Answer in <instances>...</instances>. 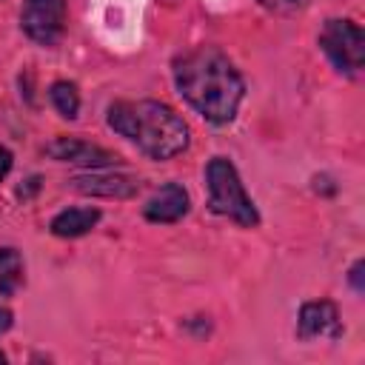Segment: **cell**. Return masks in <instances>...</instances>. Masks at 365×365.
I'll use <instances>...</instances> for the list:
<instances>
[{"label": "cell", "instance_id": "cell-12", "mask_svg": "<svg viewBox=\"0 0 365 365\" xmlns=\"http://www.w3.org/2000/svg\"><path fill=\"white\" fill-rule=\"evenodd\" d=\"M48 97H51V106H54L66 120H74V117H77V111H80V91H77L74 83H68V80L51 83Z\"/></svg>", "mask_w": 365, "mask_h": 365}, {"label": "cell", "instance_id": "cell-10", "mask_svg": "<svg viewBox=\"0 0 365 365\" xmlns=\"http://www.w3.org/2000/svg\"><path fill=\"white\" fill-rule=\"evenodd\" d=\"M97 222H100V211H97V208H66V211H60V214L48 222V228H51L54 237L71 240V237L88 234Z\"/></svg>", "mask_w": 365, "mask_h": 365}, {"label": "cell", "instance_id": "cell-15", "mask_svg": "<svg viewBox=\"0 0 365 365\" xmlns=\"http://www.w3.org/2000/svg\"><path fill=\"white\" fill-rule=\"evenodd\" d=\"M37 188H40V177L34 174V177H29V180H26V185H20V188H17V197H23V200H26V197H31Z\"/></svg>", "mask_w": 365, "mask_h": 365}, {"label": "cell", "instance_id": "cell-13", "mask_svg": "<svg viewBox=\"0 0 365 365\" xmlns=\"http://www.w3.org/2000/svg\"><path fill=\"white\" fill-rule=\"evenodd\" d=\"M308 3H311V0H259V6L268 9V11H274V14H297V11H302Z\"/></svg>", "mask_w": 365, "mask_h": 365}, {"label": "cell", "instance_id": "cell-16", "mask_svg": "<svg viewBox=\"0 0 365 365\" xmlns=\"http://www.w3.org/2000/svg\"><path fill=\"white\" fill-rule=\"evenodd\" d=\"M9 171H11V151L0 145V180H3Z\"/></svg>", "mask_w": 365, "mask_h": 365}, {"label": "cell", "instance_id": "cell-6", "mask_svg": "<svg viewBox=\"0 0 365 365\" xmlns=\"http://www.w3.org/2000/svg\"><path fill=\"white\" fill-rule=\"evenodd\" d=\"M46 154L51 160L60 163H74V165H86V168H111L120 163V157L103 145L86 143V140H74V137H57L46 145Z\"/></svg>", "mask_w": 365, "mask_h": 365}, {"label": "cell", "instance_id": "cell-7", "mask_svg": "<svg viewBox=\"0 0 365 365\" xmlns=\"http://www.w3.org/2000/svg\"><path fill=\"white\" fill-rule=\"evenodd\" d=\"M342 334V322H339V311L334 302L328 299H314V302H305L299 308V317H297V336L299 339H339Z\"/></svg>", "mask_w": 365, "mask_h": 365}, {"label": "cell", "instance_id": "cell-11", "mask_svg": "<svg viewBox=\"0 0 365 365\" xmlns=\"http://www.w3.org/2000/svg\"><path fill=\"white\" fill-rule=\"evenodd\" d=\"M23 285V257L17 248H0V297H11Z\"/></svg>", "mask_w": 365, "mask_h": 365}, {"label": "cell", "instance_id": "cell-14", "mask_svg": "<svg viewBox=\"0 0 365 365\" xmlns=\"http://www.w3.org/2000/svg\"><path fill=\"white\" fill-rule=\"evenodd\" d=\"M362 271H365V262H362V259H356V262L351 265V274H348V279H351V285H354V291H356V294H362V291H365V282H362V277H365V274H362Z\"/></svg>", "mask_w": 365, "mask_h": 365}, {"label": "cell", "instance_id": "cell-2", "mask_svg": "<svg viewBox=\"0 0 365 365\" xmlns=\"http://www.w3.org/2000/svg\"><path fill=\"white\" fill-rule=\"evenodd\" d=\"M108 125L151 160H171L188 148V123L157 100H117L106 111Z\"/></svg>", "mask_w": 365, "mask_h": 365}, {"label": "cell", "instance_id": "cell-5", "mask_svg": "<svg viewBox=\"0 0 365 365\" xmlns=\"http://www.w3.org/2000/svg\"><path fill=\"white\" fill-rule=\"evenodd\" d=\"M20 26L29 40L40 46H54L66 29V0H26L20 11Z\"/></svg>", "mask_w": 365, "mask_h": 365}, {"label": "cell", "instance_id": "cell-9", "mask_svg": "<svg viewBox=\"0 0 365 365\" xmlns=\"http://www.w3.org/2000/svg\"><path fill=\"white\" fill-rule=\"evenodd\" d=\"M188 214V191L177 182L163 185L145 205H143V217L148 222H177Z\"/></svg>", "mask_w": 365, "mask_h": 365}, {"label": "cell", "instance_id": "cell-3", "mask_svg": "<svg viewBox=\"0 0 365 365\" xmlns=\"http://www.w3.org/2000/svg\"><path fill=\"white\" fill-rule=\"evenodd\" d=\"M205 185H208V208L220 217L234 220L242 228H254L259 225V214L257 205L251 202V197L245 194V185L234 168L231 160L225 157H214L205 165Z\"/></svg>", "mask_w": 365, "mask_h": 365}, {"label": "cell", "instance_id": "cell-18", "mask_svg": "<svg viewBox=\"0 0 365 365\" xmlns=\"http://www.w3.org/2000/svg\"><path fill=\"white\" fill-rule=\"evenodd\" d=\"M0 362H6V356H3V354H0Z\"/></svg>", "mask_w": 365, "mask_h": 365}, {"label": "cell", "instance_id": "cell-8", "mask_svg": "<svg viewBox=\"0 0 365 365\" xmlns=\"http://www.w3.org/2000/svg\"><path fill=\"white\" fill-rule=\"evenodd\" d=\"M74 191L80 194H91V197H108V200H125L134 197L140 182L128 174H114V171H103V168H91L88 174H77L68 182Z\"/></svg>", "mask_w": 365, "mask_h": 365}, {"label": "cell", "instance_id": "cell-1", "mask_svg": "<svg viewBox=\"0 0 365 365\" xmlns=\"http://www.w3.org/2000/svg\"><path fill=\"white\" fill-rule=\"evenodd\" d=\"M174 86L185 103L214 125L231 123L245 97L240 71L217 46H197L177 57Z\"/></svg>", "mask_w": 365, "mask_h": 365}, {"label": "cell", "instance_id": "cell-4", "mask_svg": "<svg viewBox=\"0 0 365 365\" xmlns=\"http://www.w3.org/2000/svg\"><path fill=\"white\" fill-rule=\"evenodd\" d=\"M319 48L342 74H356L365 66V34L354 20H325L319 31Z\"/></svg>", "mask_w": 365, "mask_h": 365}, {"label": "cell", "instance_id": "cell-17", "mask_svg": "<svg viewBox=\"0 0 365 365\" xmlns=\"http://www.w3.org/2000/svg\"><path fill=\"white\" fill-rule=\"evenodd\" d=\"M11 319H14L11 311H9V308H0V334H6V331L11 328Z\"/></svg>", "mask_w": 365, "mask_h": 365}]
</instances>
